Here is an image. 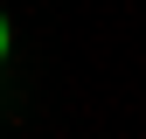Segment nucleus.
Wrapping results in <instances>:
<instances>
[{"instance_id":"obj_1","label":"nucleus","mask_w":146,"mask_h":139,"mask_svg":"<svg viewBox=\"0 0 146 139\" xmlns=\"http://www.w3.org/2000/svg\"><path fill=\"white\" fill-rule=\"evenodd\" d=\"M7 49H14V28H7V14H0V63H7Z\"/></svg>"}]
</instances>
